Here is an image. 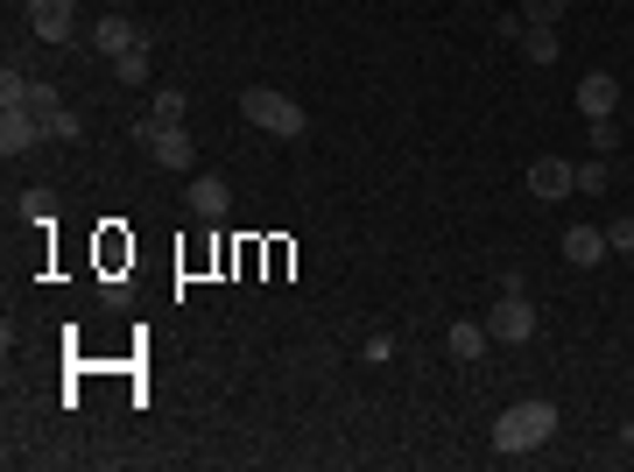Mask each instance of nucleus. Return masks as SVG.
Listing matches in <instances>:
<instances>
[{
    "label": "nucleus",
    "mask_w": 634,
    "mask_h": 472,
    "mask_svg": "<svg viewBox=\"0 0 634 472\" xmlns=\"http://www.w3.org/2000/svg\"><path fill=\"white\" fill-rule=\"evenodd\" d=\"M557 438V402H543V395H529V402H515L493 417V451L501 459H522V451H543Z\"/></svg>",
    "instance_id": "nucleus-1"
},
{
    "label": "nucleus",
    "mask_w": 634,
    "mask_h": 472,
    "mask_svg": "<svg viewBox=\"0 0 634 472\" xmlns=\"http://www.w3.org/2000/svg\"><path fill=\"white\" fill-rule=\"evenodd\" d=\"M240 120H254L261 135H276V141H303L311 113H303L290 92H276V85H247L240 92Z\"/></svg>",
    "instance_id": "nucleus-2"
},
{
    "label": "nucleus",
    "mask_w": 634,
    "mask_h": 472,
    "mask_svg": "<svg viewBox=\"0 0 634 472\" xmlns=\"http://www.w3.org/2000/svg\"><path fill=\"white\" fill-rule=\"evenodd\" d=\"M487 332L501 338V346H529V338H536V304L522 296V282H508V290L493 296V311H487Z\"/></svg>",
    "instance_id": "nucleus-3"
},
{
    "label": "nucleus",
    "mask_w": 634,
    "mask_h": 472,
    "mask_svg": "<svg viewBox=\"0 0 634 472\" xmlns=\"http://www.w3.org/2000/svg\"><path fill=\"white\" fill-rule=\"evenodd\" d=\"M142 148H148L163 169H190V156H198V141H190L184 120H142Z\"/></svg>",
    "instance_id": "nucleus-4"
},
{
    "label": "nucleus",
    "mask_w": 634,
    "mask_h": 472,
    "mask_svg": "<svg viewBox=\"0 0 634 472\" xmlns=\"http://www.w3.org/2000/svg\"><path fill=\"white\" fill-rule=\"evenodd\" d=\"M571 191H579V162H564V156H536L529 162V198L557 204V198H571Z\"/></svg>",
    "instance_id": "nucleus-5"
},
{
    "label": "nucleus",
    "mask_w": 634,
    "mask_h": 472,
    "mask_svg": "<svg viewBox=\"0 0 634 472\" xmlns=\"http://www.w3.org/2000/svg\"><path fill=\"white\" fill-rule=\"evenodd\" d=\"M92 50L113 64V56H127V50H148V29L127 22V14H100V22H92Z\"/></svg>",
    "instance_id": "nucleus-6"
},
{
    "label": "nucleus",
    "mask_w": 634,
    "mask_h": 472,
    "mask_svg": "<svg viewBox=\"0 0 634 472\" xmlns=\"http://www.w3.org/2000/svg\"><path fill=\"white\" fill-rule=\"evenodd\" d=\"M35 141H43V120H35V113L29 106H0V156H29V148Z\"/></svg>",
    "instance_id": "nucleus-7"
},
{
    "label": "nucleus",
    "mask_w": 634,
    "mask_h": 472,
    "mask_svg": "<svg viewBox=\"0 0 634 472\" xmlns=\"http://www.w3.org/2000/svg\"><path fill=\"white\" fill-rule=\"evenodd\" d=\"M29 29L43 35V43H71V29H79V8H71V0H29Z\"/></svg>",
    "instance_id": "nucleus-8"
},
{
    "label": "nucleus",
    "mask_w": 634,
    "mask_h": 472,
    "mask_svg": "<svg viewBox=\"0 0 634 472\" xmlns=\"http://www.w3.org/2000/svg\"><path fill=\"white\" fill-rule=\"evenodd\" d=\"M613 106H621V78H613V71H585L579 78V113L585 120H613Z\"/></svg>",
    "instance_id": "nucleus-9"
},
{
    "label": "nucleus",
    "mask_w": 634,
    "mask_h": 472,
    "mask_svg": "<svg viewBox=\"0 0 634 472\" xmlns=\"http://www.w3.org/2000/svg\"><path fill=\"white\" fill-rule=\"evenodd\" d=\"M564 261H571V269H600V261H606V225H571V233H564Z\"/></svg>",
    "instance_id": "nucleus-10"
},
{
    "label": "nucleus",
    "mask_w": 634,
    "mask_h": 472,
    "mask_svg": "<svg viewBox=\"0 0 634 472\" xmlns=\"http://www.w3.org/2000/svg\"><path fill=\"white\" fill-rule=\"evenodd\" d=\"M184 204H190V212H198V219H226V212H233V191H226L219 177H190Z\"/></svg>",
    "instance_id": "nucleus-11"
},
{
    "label": "nucleus",
    "mask_w": 634,
    "mask_h": 472,
    "mask_svg": "<svg viewBox=\"0 0 634 472\" xmlns=\"http://www.w3.org/2000/svg\"><path fill=\"white\" fill-rule=\"evenodd\" d=\"M487 346H493V332H487V325H472V317H458V325L445 332V353H451L458 367H472V360H479Z\"/></svg>",
    "instance_id": "nucleus-12"
},
{
    "label": "nucleus",
    "mask_w": 634,
    "mask_h": 472,
    "mask_svg": "<svg viewBox=\"0 0 634 472\" xmlns=\"http://www.w3.org/2000/svg\"><path fill=\"white\" fill-rule=\"evenodd\" d=\"M522 56H529V64H557L564 43H557V29H529V22H522Z\"/></svg>",
    "instance_id": "nucleus-13"
},
{
    "label": "nucleus",
    "mask_w": 634,
    "mask_h": 472,
    "mask_svg": "<svg viewBox=\"0 0 634 472\" xmlns=\"http://www.w3.org/2000/svg\"><path fill=\"white\" fill-rule=\"evenodd\" d=\"M564 14H571V0H522V22L529 29H557Z\"/></svg>",
    "instance_id": "nucleus-14"
},
{
    "label": "nucleus",
    "mask_w": 634,
    "mask_h": 472,
    "mask_svg": "<svg viewBox=\"0 0 634 472\" xmlns=\"http://www.w3.org/2000/svg\"><path fill=\"white\" fill-rule=\"evenodd\" d=\"M14 212H22L29 225H50L56 219V198L50 191H22V198H14Z\"/></svg>",
    "instance_id": "nucleus-15"
},
{
    "label": "nucleus",
    "mask_w": 634,
    "mask_h": 472,
    "mask_svg": "<svg viewBox=\"0 0 634 472\" xmlns=\"http://www.w3.org/2000/svg\"><path fill=\"white\" fill-rule=\"evenodd\" d=\"M113 78H121V85H142V78H148V50H127V56H113Z\"/></svg>",
    "instance_id": "nucleus-16"
},
{
    "label": "nucleus",
    "mask_w": 634,
    "mask_h": 472,
    "mask_svg": "<svg viewBox=\"0 0 634 472\" xmlns=\"http://www.w3.org/2000/svg\"><path fill=\"white\" fill-rule=\"evenodd\" d=\"M184 113H190V106H184V92H177V85H163V92H156V106H148V120H184Z\"/></svg>",
    "instance_id": "nucleus-17"
},
{
    "label": "nucleus",
    "mask_w": 634,
    "mask_h": 472,
    "mask_svg": "<svg viewBox=\"0 0 634 472\" xmlns=\"http://www.w3.org/2000/svg\"><path fill=\"white\" fill-rule=\"evenodd\" d=\"M29 85L35 78H22V71H0V106H29Z\"/></svg>",
    "instance_id": "nucleus-18"
},
{
    "label": "nucleus",
    "mask_w": 634,
    "mask_h": 472,
    "mask_svg": "<svg viewBox=\"0 0 634 472\" xmlns=\"http://www.w3.org/2000/svg\"><path fill=\"white\" fill-rule=\"evenodd\" d=\"M43 135H50V141H79L85 127H79V113H50V120H43Z\"/></svg>",
    "instance_id": "nucleus-19"
},
{
    "label": "nucleus",
    "mask_w": 634,
    "mask_h": 472,
    "mask_svg": "<svg viewBox=\"0 0 634 472\" xmlns=\"http://www.w3.org/2000/svg\"><path fill=\"white\" fill-rule=\"evenodd\" d=\"M606 183H613V169H606V162H579V191H592V198H600Z\"/></svg>",
    "instance_id": "nucleus-20"
},
{
    "label": "nucleus",
    "mask_w": 634,
    "mask_h": 472,
    "mask_svg": "<svg viewBox=\"0 0 634 472\" xmlns=\"http://www.w3.org/2000/svg\"><path fill=\"white\" fill-rule=\"evenodd\" d=\"M29 113H35V120H50V113H64V99H56L50 85H29Z\"/></svg>",
    "instance_id": "nucleus-21"
},
{
    "label": "nucleus",
    "mask_w": 634,
    "mask_h": 472,
    "mask_svg": "<svg viewBox=\"0 0 634 472\" xmlns=\"http://www.w3.org/2000/svg\"><path fill=\"white\" fill-rule=\"evenodd\" d=\"M606 254H634V219H613L606 225Z\"/></svg>",
    "instance_id": "nucleus-22"
},
{
    "label": "nucleus",
    "mask_w": 634,
    "mask_h": 472,
    "mask_svg": "<svg viewBox=\"0 0 634 472\" xmlns=\"http://www.w3.org/2000/svg\"><path fill=\"white\" fill-rule=\"evenodd\" d=\"M592 141H600V156H613V148H621V135H613V120H592Z\"/></svg>",
    "instance_id": "nucleus-23"
},
{
    "label": "nucleus",
    "mask_w": 634,
    "mask_h": 472,
    "mask_svg": "<svg viewBox=\"0 0 634 472\" xmlns=\"http://www.w3.org/2000/svg\"><path fill=\"white\" fill-rule=\"evenodd\" d=\"M627 444H634V417H627Z\"/></svg>",
    "instance_id": "nucleus-24"
}]
</instances>
